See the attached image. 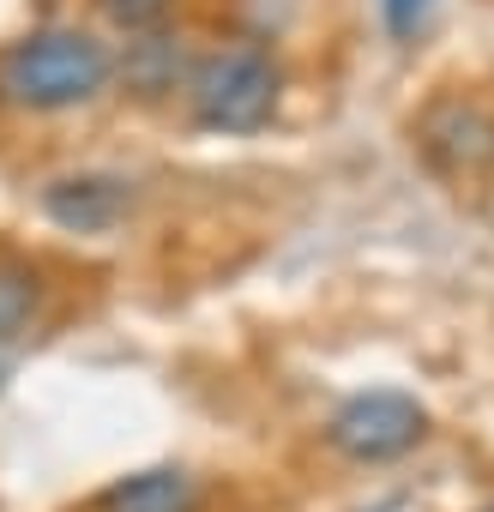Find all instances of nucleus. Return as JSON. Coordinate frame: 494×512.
<instances>
[{"instance_id":"obj_1","label":"nucleus","mask_w":494,"mask_h":512,"mask_svg":"<svg viewBox=\"0 0 494 512\" xmlns=\"http://www.w3.org/2000/svg\"><path fill=\"white\" fill-rule=\"evenodd\" d=\"M115 85V49L85 25H43L0 49V103L25 115H67Z\"/></svg>"},{"instance_id":"obj_2","label":"nucleus","mask_w":494,"mask_h":512,"mask_svg":"<svg viewBox=\"0 0 494 512\" xmlns=\"http://www.w3.org/2000/svg\"><path fill=\"white\" fill-rule=\"evenodd\" d=\"M278 103H284V67L266 43L205 49L187 79V115L205 133H229V139L260 133V127H272Z\"/></svg>"},{"instance_id":"obj_3","label":"nucleus","mask_w":494,"mask_h":512,"mask_svg":"<svg viewBox=\"0 0 494 512\" xmlns=\"http://www.w3.org/2000/svg\"><path fill=\"white\" fill-rule=\"evenodd\" d=\"M428 434H434L428 404L410 398V392H398V386L350 392V398L326 416V446H332L344 464H356V470L398 464V458H410Z\"/></svg>"},{"instance_id":"obj_4","label":"nucleus","mask_w":494,"mask_h":512,"mask_svg":"<svg viewBox=\"0 0 494 512\" xmlns=\"http://www.w3.org/2000/svg\"><path fill=\"white\" fill-rule=\"evenodd\" d=\"M416 151L446 181H494V109L470 91H440L416 109Z\"/></svg>"},{"instance_id":"obj_5","label":"nucleus","mask_w":494,"mask_h":512,"mask_svg":"<svg viewBox=\"0 0 494 512\" xmlns=\"http://www.w3.org/2000/svg\"><path fill=\"white\" fill-rule=\"evenodd\" d=\"M37 205H43V217H49L55 229H67V235H115V229L133 217L139 187H133L127 175H115V169H73V175L43 181Z\"/></svg>"},{"instance_id":"obj_6","label":"nucleus","mask_w":494,"mask_h":512,"mask_svg":"<svg viewBox=\"0 0 494 512\" xmlns=\"http://www.w3.org/2000/svg\"><path fill=\"white\" fill-rule=\"evenodd\" d=\"M49 272L25 253H0V392H7L19 356L31 350V338L49 320Z\"/></svg>"},{"instance_id":"obj_7","label":"nucleus","mask_w":494,"mask_h":512,"mask_svg":"<svg viewBox=\"0 0 494 512\" xmlns=\"http://www.w3.org/2000/svg\"><path fill=\"white\" fill-rule=\"evenodd\" d=\"M193 67H199V55L181 31H145L115 55V85L133 103H169V97H187Z\"/></svg>"},{"instance_id":"obj_8","label":"nucleus","mask_w":494,"mask_h":512,"mask_svg":"<svg viewBox=\"0 0 494 512\" xmlns=\"http://www.w3.org/2000/svg\"><path fill=\"white\" fill-rule=\"evenodd\" d=\"M205 506V482L187 464H145L127 470L115 482H103L85 512H199Z\"/></svg>"},{"instance_id":"obj_9","label":"nucleus","mask_w":494,"mask_h":512,"mask_svg":"<svg viewBox=\"0 0 494 512\" xmlns=\"http://www.w3.org/2000/svg\"><path fill=\"white\" fill-rule=\"evenodd\" d=\"M97 13L127 31V37H145V31H163V19L175 13V0H97Z\"/></svg>"},{"instance_id":"obj_10","label":"nucleus","mask_w":494,"mask_h":512,"mask_svg":"<svg viewBox=\"0 0 494 512\" xmlns=\"http://www.w3.org/2000/svg\"><path fill=\"white\" fill-rule=\"evenodd\" d=\"M380 19H386L392 43H416L434 19V0H380Z\"/></svg>"},{"instance_id":"obj_11","label":"nucleus","mask_w":494,"mask_h":512,"mask_svg":"<svg viewBox=\"0 0 494 512\" xmlns=\"http://www.w3.org/2000/svg\"><path fill=\"white\" fill-rule=\"evenodd\" d=\"M476 512H494V500H488V506H476Z\"/></svg>"}]
</instances>
